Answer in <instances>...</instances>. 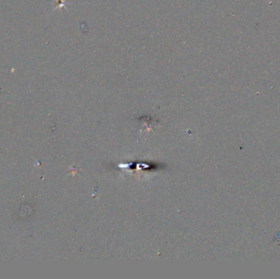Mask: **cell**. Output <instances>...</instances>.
<instances>
[{
	"mask_svg": "<svg viewBox=\"0 0 280 279\" xmlns=\"http://www.w3.org/2000/svg\"><path fill=\"white\" fill-rule=\"evenodd\" d=\"M57 5L56 8L62 9V8H65V3H66V0H56ZM55 8V9H56Z\"/></svg>",
	"mask_w": 280,
	"mask_h": 279,
	"instance_id": "cell-1",
	"label": "cell"
}]
</instances>
